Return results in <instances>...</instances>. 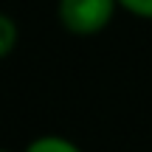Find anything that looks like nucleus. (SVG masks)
I'll use <instances>...</instances> for the list:
<instances>
[{"label":"nucleus","mask_w":152,"mask_h":152,"mask_svg":"<svg viewBox=\"0 0 152 152\" xmlns=\"http://www.w3.org/2000/svg\"><path fill=\"white\" fill-rule=\"evenodd\" d=\"M118 0H59V20L71 34H96L113 20Z\"/></svg>","instance_id":"nucleus-1"},{"label":"nucleus","mask_w":152,"mask_h":152,"mask_svg":"<svg viewBox=\"0 0 152 152\" xmlns=\"http://www.w3.org/2000/svg\"><path fill=\"white\" fill-rule=\"evenodd\" d=\"M26 152H79V147H73L71 141H65L59 135H42L28 144Z\"/></svg>","instance_id":"nucleus-2"},{"label":"nucleus","mask_w":152,"mask_h":152,"mask_svg":"<svg viewBox=\"0 0 152 152\" xmlns=\"http://www.w3.org/2000/svg\"><path fill=\"white\" fill-rule=\"evenodd\" d=\"M17 45V26L11 17L0 14V59L6 54H11V48Z\"/></svg>","instance_id":"nucleus-3"},{"label":"nucleus","mask_w":152,"mask_h":152,"mask_svg":"<svg viewBox=\"0 0 152 152\" xmlns=\"http://www.w3.org/2000/svg\"><path fill=\"white\" fill-rule=\"evenodd\" d=\"M118 6H124L130 14L135 17H147L152 20V0H118Z\"/></svg>","instance_id":"nucleus-4"},{"label":"nucleus","mask_w":152,"mask_h":152,"mask_svg":"<svg viewBox=\"0 0 152 152\" xmlns=\"http://www.w3.org/2000/svg\"><path fill=\"white\" fill-rule=\"evenodd\" d=\"M0 152H6V149H0Z\"/></svg>","instance_id":"nucleus-5"}]
</instances>
